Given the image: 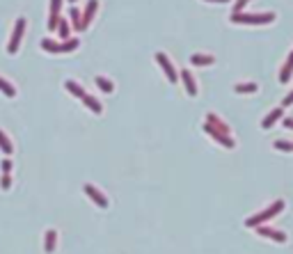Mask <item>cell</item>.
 Segmentation results:
<instances>
[{
	"label": "cell",
	"mask_w": 293,
	"mask_h": 254,
	"mask_svg": "<svg viewBox=\"0 0 293 254\" xmlns=\"http://www.w3.org/2000/svg\"><path fill=\"white\" fill-rule=\"evenodd\" d=\"M71 2H76V0H71Z\"/></svg>",
	"instance_id": "32"
},
{
	"label": "cell",
	"mask_w": 293,
	"mask_h": 254,
	"mask_svg": "<svg viewBox=\"0 0 293 254\" xmlns=\"http://www.w3.org/2000/svg\"><path fill=\"white\" fill-rule=\"evenodd\" d=\"M190 62H193V64H197V67H209V64H213V62H215V58H213V55H199V53H197V55H193V58H190Z\"/></svg>",
	"instance_id": "19"
},
{
	"label": "cell",
	"mask_w": 293,
	"mask_h": 254,
	"mask_svg": "<svg viewBox=\"0 0 293 254\" xmlns=\"http://www.w3.org/2000/svg\"><path fill=\"white\" fill-rule=\"evenodd\" d=\"M64 90L71 92V94H74V97H78V98H83L85 94H87V92H85L76 80H67V82H64Z\"/></svg>",
	"instance_id": "18"
},
{
	"label": "cell",
	"mask_w": 293,
	"mask_h": 254,
	"mask_svg": "<svg viewBox=\"0 0 293 254\" xmlns=\"http://www.w3.org/2000/svg\"><path fill=\"white\" fill-rule=\"evenodd\" d=\"M282 117H284V108L279 105V108H275V110H271L268 115H266V119L261 121V126L263 128H273V126H275V121L282 119Z\"/></svg>",
	"instance_id": "13"
},
{
	"label": "cell",
	"mask_w": 293,
	"mask_h": 254,
	"mask_svg": "<svg viewBox=\"0 0 293 254\" xmlns=\"http://www.w3.org/2000/svg\"><path fill=\"white\" fill-rule=\"evenodd\" d=\"M204 131H206V133H209L211 137L215 140V142H220L222 147H227V149H234V147H236V142H234V137H232V135L220 133V131H215V128L209 126V124H204Z\"/></svg>",
	"instance_id": "7"
},
{
	"label": "cell",
	"mask_w": 293,
	"mask_h": 254,
	"mask_svg": "<svg viewBox=\"0 0 293 254\" xmlns=\"http://www.w3.org/2000/svg\"><path fill=\"white\" fill-rule=\"evenodd\" d=\"M282 124H284L286 128H291V131H293V117H282Z\"/></svg>",
	"instance_id": "30"
},
{
	"label": "cell",
	"mask_w": 293,
	"mask_h": 254,
	"mask_svg": "<svg viewBox=\"0 0 293 254\" xmlns=\"http://www.w3.org/2000/svg\"><path fill=\"white\" fill-rule=\"evenodd\" d=\"M55 243H58V232L55 229H48L44 236V250L46 254H53L55 252Z\"/></svg>",
	"instance_id": "14"
},
{
	"label": "cell",
	"mask_w": 293,
	"mask_h": 254,
	"mask_svg": "<svg viewBox=\"0 0 293 254\" xmlns=\"http://www.w3.org/2000/svg\"><path fill=\"white\" fill-rule=\"evenodd\" d=\"M206 124H209V126H213V128H215V131H220V133L232 135V131H229V126H227L225 121L220 119V117H218V115H215V112H209V115H206Z\"/></svg>",
	"instance_id": "10"
},
{
	"label": "cell",
	"mask_w": 293,
	"mask_h": 254,
	"mask_svg": "<svg viewBox=\"0 0 293 254\" xmlns=\"http://www.w3.org/2000/svg\"><path fill=\"white\" fill-rule=\"evenodd\" d=\"M0 151L7 154V156H12V151H14V144H12V140L7 137V133L2 128H0Z\"/></svg>",
	"instance_id": "16"
},
{
	"label": "cell",
	"mask_w": 293,
	"mask_h": 254,
	"mask_svg": "<svg viewBox=\"0 0 293 254\" xmlns=\"http://www.w3.org/2000/svg\"><path fill=\"white\" fill-rule=\"evenodd\" d=\"M0 92H2L5 97H14V94H16L14 85H12V82H7L5 78H0Z\"/></svg>",
	"instance_id": "22"
},
{
	"label": "cell",
	"mask_w": 293,
	"mask_h": 254,
	"mask_svg": "<svg viewBox=\"0 0 293 254\" xmlns=\"http://www.w3.org/2000/svg\"><path fill=\"white\" fill-rule=\"evenodd\" d=\"M80 101H83V103L87 105V108H90L92 112H97V115H101V112H103V105L98 103V101H97L94 97H90V94H85V97L80 98Z\"/></svg>",
	"instance_id": "17"
},
{
	"label": "cell",
	"mask_w": 293,
	"mask_h": 254,
	"mask_svg": "<svg viewBox=\"0 0 293 254\" xmlns=\"http://www.w3.org/2000/svg\"><path fill=\"white\" fill-rule=\"evenodd\" d=\"M156 62H158V64H160V69L165 71L167 80H170V82H179V74H176V69H174L172 60L167 58L165 53H156Z\"/></svg>",
	"instance_id": "5"
},
{
	"label": "cell",
	"mask_w": 293,
	"mask_h": 254,
	"mask_svg": "<svg viewBox=\"0 0 293 254\" xmlns=\"http://www.w3.org/2000/svg\"><path fill=\"white\" fill-rule=\"evenodd\" d=\"M250 0H236V5H234V14H243V9L248 7Z\"/></svg>",
	"instance_id": "26"
},
{
	"label": "cell",
	"mask_w": 293,
	"mask_h": 254,
	"mask_svg": "<svg viewBox=\"0 0 293 254\" xmlns=\"http://www.w3.org/2000/svg\"><path fill=\"white\" fill-rule=\"evenodd\" d=\"M291 74H293V51L289 53V58H286L284 67H282V71H279V80L289 82V80H291Z\"/></svg>",
	"instance_id": "15"
},
{
	"label": "cell",
	"mask_w": 293,
	"mask_h": 254,
	"mask_svg": "<svg viewBox=\"0 0 293 254\" xmlns=\"http://www.w3.org/2000/svg\"><path fill=\"white\" fill-rule=\"evenodd\" d=\"M289 105H293V90L289 92V94L284 97V101H282V108H289Z\"/></svg>",
	"instance_id": "29"
},
{
	"label": "cell",
	"mask_w": 293,
	"mask_h": 254,
	"mask_svg": "<svg viewBox=\"0 0 293 254\" xmlns=\"http://www.w3.org/2000/svg\"><path fill=\"white\" fill-rule=\"evenodd\" d=\"M94 82L98 85V90H103L105 94H110V92L115 90L113 80H110V78H105V76H97V78H94Z\"/></svg>",
	"instance_id": "20"
},
{
	"label": "cell",
	"mask_w": 293,
	"mask_h": 254,
	"mask_svg": "<svg viewBox=\"0 0 293 254\" xmlns=\"http://www.w3.org/2000/svg\"><path fill=\"white\" fill-rule=\"evenodd\" d=\"M254 229L263 238H271V240H275V243H286V234L279 232V229H273V227H254Z\"/></svg>",
	"instance_id": "8"
},
{
	"label": "cell",
	"mask_w": 293,
	"mask_h": 254,
	"mask_svg": "<svg viewBox=\"0 0 293 254\" xmlns=\"http://www.w3.org/2000/svg\"><path fill=\"white\" fill-rule=\"evenodd\" d=\"M60 9H62V0H51V19H48V28L55 30L58 23H60Z\"/></svg>",
	"instance_id": "12"
},
{
	"label": "cell",
	"mask_w": 293,
	"mask_h": 254,
	"mask_svg": "<svg viewBox=\"0 0 293 254\" xmlns=\"http://www.w3.org/2000/svg\"><path fill=\"white\" fill-rule=\"evenodd\" d=\"M78 46H80L78 39H67L64 44H55L53 39H41V48L48 53H74Z\"/></svg>",
	"instance_id": "3"
},
{
	"label": "cell",
	"mask_w": 293,
	"mask_h": 254,
	"mask_svg": "<svg viewBox=\"0 0 293 254\" xmlns=\"http://www.w3.org/2000/svg\"><path fill=\"white\" fill-rule=\"evenodd\" d=\"M83 190H85V195L90 197L92 202L97 204L98 209H108V197H105V195L101 193V190H98L97 186H92V183H85Z\"/></svg>",
	"instance_id": "6"
},
{
	"label": "cell",
	"mask_w": 293,
	"mask_h": 254,
	"mask_svg": "<svg viewBox=\"0 0 293 254\" xmlns=\"http://www.w3.org/2000/svg\"><path fill=\"white\" fill-rule=\"evenodd\" d=\"M284 199H277V202H273L271 206H266L263 211H259V213H254V215H250L248 220H245V227H250V229H254V227H261L263 222H268V220H273L275 215H279L282 211H284Z\"/></svg>",
	"instance_id": "1"
},
{
	"label": "cell",
	"mask_w": 293,
	"mask_h": 254,
	"mask_svg": "<svg viewBox=\"0 0 293 254\" xmlns=\"http://www.w3.org/2000/svg\"><path fill=\"white\" fill-rule=\"evenodd\" d=\"M69 16H71V21H74V28H76V30H83V28H80V9H78V7H71V9H69Z\"/></svg>",
	"instance_id": "23"
},
{
	"label": "cell",
	"mask_w": 293,
	"mask_h": 254,
	"mask_svg": "<svg viewBox=\"0 0 293 254\" xmlns=\"http://www.w3.org/2000/svg\"><path fill=\"white\" fill-rule=\"evenodd\" d=\"M97 9H98V0H90L87 5H85V12L80 14V28H87L92 23V19H94V14H97Z\"/></svg>",
	"instance_id": "9"
},
{
	"label": "cell",
	"mask_w": 293,
	"mask_h": 254,
	"mask_svg": "<svg viewBox=\"0 0 293 254\" xmlns=\"http://www.w3.org/2000/svg\"><path fill=\"white\" fill-rule=\"evenodd\" d=\"M25 25H28V21L25 19H16L14 23V32H12V39H9V44H7V53H12L14 55L16 51H19V44H21V39H23V32H25Z\"/></svg>",
	"instance_id": "4"
},
{
	"label": "cell",
	"mask_w": 293,
	"mask_h": 254,
	"mask_svg": "<svg viewBox=\"0 0 293 254\" xmlns=\"http://www.w3.org/2000/svg\"><path fill=\"white\" fill-rule=\"evenodd\" d=\"M256 82H238V85H234V92H238V94H252L256 92Z\"/></svg>",
	"instance_id": "21"
},
{
	"label": "cell",
	"mask_w": 293,
	"mask_h": 254,
	"mask_svg": "<svg viewBox=\"0 0 293 254\" xmlns=\"http://www.w3.org/2000/svg\"><path fill=\"white\" fill-rule=\"evenodd\" d=\"M179 78H181V82L186 85V92H188L190 97H197V82H195V78H193V74H190L188 69H183L179 74Z\"/></svg>",
	"instance_id": "11"
},
{
	"label": "cell",
	"mask_w": 293,
	"mask_h": 254,
	"mask_svg": "<svg viewBox=\"0 0 293 254\" xmlns=\"http://www.w3.org/2000/svg\"><path fill=\"white\" fill-rule=\"evenodd\" d=\"M9 186H12V176H9V174H2V179H0V188H2V190H9Z\"/></svg>",
	"instance_id": "27"
},
{
	"label": "cell",
	"mask_w": 293,
	"mask_h": 254,
	"mask_svg": "<svg viewBox=\"0 0 293 254\" xmlns=\"http://www.w3.org/2000/svg\"><path fill=\"white\" fill-rule=\"evenodd\" d=\"M0 167H2V174H9V172H12V160H9V158H5Z\"/></svg>",
	"instance_id": "28"
},
{
	"label": "cell",
	"mask_w": 293,
	"mask_h": 254,
	"mask_svg": "<svg viewBox=\"0 0 293 254\" xmlns=\"http://www.w3.org/2000/svg\"><path fill=\"white\" fill-rule=\"evenodd\" d=\"M58 32H60V37L67 41L69 39V23L64 21V19H60V23H58Z\"/></svg>",
	"instance_id": "24"
},
{
	"label": "cell",
	"mask_w": 293,
	"mask_h": 254,
	"mask_svg": "<svg viewBox=\"0 0 293 254\" xmlns=\"http://www.w3.org/2000/svg\"><path fill=\"white\" fill-rule=\"evenodd\" d=\"M275 21L273 12L266 14H232V23H241V25H266V23Z\"/></svg>",
	"instance_id": "2"
},
{
	"label": "cell",
	"mask_w": 293,
	"mask_h": 254,
	"mask_svg": "<svg viewBox=\"0 0 293 254\" xmlns=\"http://www.w3.org/2000/svg\"><path fill=\"white\" fill-rule=\"evenodd\" d=\"M273 147H275L277 151H293V142H284V140H277Z\"/></svg>",
	"instance_id": "25"
},
{
	"label": "cell",
	"mask_w": 293,
	"mask_h": 254,
	"mask_svg": "<svg viewBox=\"0 0 293 254\" xmlns=\"http://www.w3.org/2000/svg\"><path fill=\"white\" fill-rule=\"evenodd\" d=\"M209 2H229V0H209Z\"/></svg>",
	"instance_id": "31"
}]
</instances>
